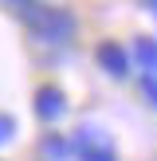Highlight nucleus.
<instances>
[{"instance_id":"1","label":"nucleus","mask_w":157,"mask_h":161,"mask_svg":"<svg viewBox=\"0 0 157 161\" xmlns=\"http://www.w3.org/2000/svg\"><path fill=\"white\" fill-rule=\"evenodd\" d=\"M39 114L51 118V122L63 114V98H59V91H39Z\"/></svg>"},{"instance_id":"2","label":"nucleus","mask_w":157,"mask_h":161,"mask_svg":"<svg viewBox=\"0 0 157 161\" xmlns=\"http://www.w3.org/2000/svg\"><path fill=\"white\" fill-rule=\"evenodd\" d=\"M98 59L106 63V71H114V75H122V71H126V59H122V51H118V47H102Z\"/></svg>"},{"instance_id":"3","label":"nucleus","mask_w":157,"mask_h":161,"mask_svg":"<svg viewBox=\"0 0 157 161\" xmlns=\"http://www.w3.org/2000/svg\"><path fill=\"white\" fill-rule=\"evenodd\" d=\"M138 59H141V67L157 71V43L153 39H138Z\"/></svg>"},{"instance_id":"4","label":"nucleus","mask_w":157,"mask_h":161,"mask_svg":"<svg viewBox=\"0 0 157 161\" xmlns=\"http://www.w3.org/2000/svg\"><path fill=\"white\" fill-rule=\"evenodd\" d=\"M12 118H8V114H0V142H8V138H12Z\"/></svg>"}]
</instances>
